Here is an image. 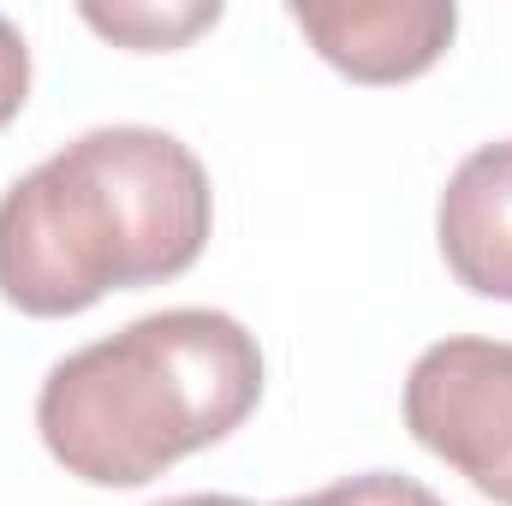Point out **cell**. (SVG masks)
Masks as SVG:
<instances>
[{
    "instance_id": "1",
    "label": "cell",
    "mask_w": 512,
    "mask_h": 506,
    "mask_svg": "<svg viewBox=\"0 0 512 506\" xmlns=\"http://www.w3.org/2000/svg\"><path fill=\"white\" fill-rule=\"evenodd\" d=\"M209 167L155 126H96L0 197V298L84 316L108 292L185 274L209 245Z\"/></svg>"
},
{
    "instance_id": "2",
    "label": "cell",
    "mask_w": 512,
    "mask_h": 506,
    "mask_svg": "<svg viewBox=\"0 0 512 506\" xmlns=\"http://www.w3.org/2000/svg\"><path fill=\"white\" fill-rule=\"evenodd\" d=\"M262 399L256 334L227 310H155L60 358L36 393L42 447L96 489H143L227 441Z\"/></svg>"
},
{
    "instance_id": "3",
    "label": "cell",
    "mask_w": 512,
    "mask_h": 506,
    "mask_svg": "<svg viewBox=\"0 0 512 506\" xmlns=\"http://www.w3.org/2000/svg\"><path fill=\"white\" fill-rule=\"evenodd\" d=\"M405 429L477 495L512 506V346L453 334L405 376Z\"/></svg>"
},
{
    "instance_id": "4",
    "label": "cell",
    "mask_w": 512,
    "mask_h": 506,
    "mask_svg": "<svg viewBox=\"0 0 512 506\" xmlns=\"http://www.w3.org/2000/svg\"><path fill=\"white\" fill-rule=\"evenodd\" d=\"M286 12L310 48L358 84H405L429 72L459 30L453 0H292Z\"/></svg>"
},
{
    "instance_id": "5",
    "label": "cell",
    "mask_w": 512,
    "mask_h": 506,
    "mask_svg": "<svg viewBox=\"0 0 512 506\" xmlns=\"http://www.w3.org/2000/svg\"><path fill=\"white\" fill-rule=\"evenodd\" d=\"M435 239L459 286L512 304V137L471 149L435 209Z\"/></svg>"
},
{
    "instance_id": "6",
    "label": "cell",
    "mask_w": 512,
    "mask_h": 506,
    "mask_svg": "<svg viewBox=\"0 0 512 506\" xmlns=\"http://www.w3.org/2000/svg\"><path fill=\"white\" fill-rule=\"evenodd\" d=\"M84 24L120 48H137V54H167V48H185L197 30H215L221 24V0H114V6H96L84 0L78 6Z\"/></svg>"
},
{
    "instance_id": "7",
    "label": "cell",
    "mask_w": 512,
    "mask_h": 506,
    "mask_svg": "<svg viewBox=\"0 0 512 506\" xmlns=\"http://www.w3.org/2000/svg\"><path fill=\"white\" fill-rule=\"evenodd\" d=\"M280 506H447L435 489H423L417 477H393V471H364V477H346V483H328L316 495H298V501Z\"/></svg>"
},
{
    "instance_id": "8",
    "label": "cell",
    "mask_w": 512,
    "mask_h": 506,
    "mask_svg": "<svg viewBox=\"0 0 512 506\" xmlns=\"http://www.w3.org/2000/svg\"><path fill=\"white\" fill-rule=\"evenodd\" d=\"M24 96H30V48H24L18 24L0 12V131L18 120Z\"/></svg>"
},
{
    "instance_id": "9",
    "label": "cell",
    "mask_w": 512,
    "mask_h": 506,
    "mask_svg": "<svg viewBox=\"0 0 512 506\" xmlns=\"http://www.w3.org/2000/svg\"><path fill=\"white\" fill-rule=\"evenodd\" d=\"M155 506H251L239 495H173V501H155Z\"/></svg>"
}]
</instances>
